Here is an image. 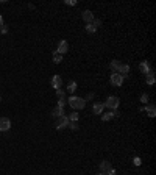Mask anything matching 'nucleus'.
Returning <instances> with one entry per match:
<instances>
[{"label": "nucleus", "mask_w": 156, "mask_h": 175, "mask_svg": "<svg viewBox=\"0 0 156 175\" xmlns=\"http://www.w3.org/2000/svg\"><path fill=\"white\" fill-rule=\"evenodd\" d=\"M67 103L70 105L72 109H83L86 106V100L81 97H78V95H70L67 98Z\"/></svg>", "instance_id": "nucleus-1"}, {"label": "nucleus", "mask_w": 156, "mask_h": 175, "mask_svg": "<svg viewBox=\"0 0 156 175\" xmlns=\"http://www.w3.org/2000/svg\"><path fill=\"white\" fill-rule=\"evenodd\" d=\"M103 105H105V106H108L109 109H113V111H114V109H117V108H119V105H120V98H119L117 95H109Z\"/></svg>", "instance_id": "nucleus-2"}, {"label": "nucleus", "mask_w": 156, "mask_h": 175, "mask_svg": "<svg viewBox=\"0 0 156 175\" xmlns=\"http://www.w3.org/2000/svg\"><path fill=\"white\" fill-rule=\"evenodd\" d=\"M69 117L67 116H61V117H58L56 119V124H55V127H56V130H63V128H66V127H69Z\"/></svg>", "instance_id": "nucleus-3"}, {"label": "nucleus", "mask_w": 156, "mask_h": 175, "mask_svg": "<svg viewBox=\"0 0 156 175\" xmlns=\"http://www.w3.org/2000/svg\"><path fill=\"white\" fill-rule=\"evenodd\" d=\"M122 83H124V77H122L120 74H117V72H113V75H111V84L122 86Z\"/></svg>", "instance_id": "nucleus-4"}, {"label": "nucleus", "mask_w": 156, "mask_h": 175, "mask_svg": "<svg viewBox=\"0 0 156 175\" xmlns=\"http://www.w3.org/2000/svg\"><path fill=\"white\" fill-rule=\"evenodd\" d=\"M11 128V120L8 117H0V131H8Z\"/></svg>", "instance_id": "nucleus-5"}, {"label": "nucleus", "mask_w": 156, "mask_h": 175, "mask_svg": "<svg viewBox=\"0 0 156 175\" xmlns=\"http://www.w3.org/2000/svg\"><path fill=\"white\" fill-rule=\"evenodd\" d=\"M59 55H64L69 52V42L67 41H59L58 42V50H56Z\"/></svg>", "instance_id": "nucleus-6"}, {"label": "nucleus", "mask_w": 156, "mask_h": 175, "mask_svg": "<svg viewBox=\"0 0 156 175\" xmlns=\"http://www.w3.org/2000/svg\"><path fill=\"white\" fill-rule=\"evenodd\" d=\"M81 17H83L84 22H87V24H92V22H94V14H92V11H89V9H84V11H83Z\"/></svg>", "instance_id": "nucleus-7"}, {"label": "nucleus", "mask_w": 156, "mask_h": 175, "mask_svg": "<svg viewBox=\"0 0 156 175\" xmlns=\"http://www.w3.org/2000/svg\"><path fill=\"white\" fill-rule=\"evenodd\" d=\"M50 83H52V86L55 88V89H59L61 84H63V80H61V77H59V75H53Z\"/></svg>", "instance_id": "nucleus-8"}, {"label": "nucleus", "mask_w": 156, "mask_h": 175, "mask_svg": "<svg viewBox=\"0 0 156 175\" xmlns=\"http://www.w3.org/2000/svg\"><path fill=\"white\" fill-rule=\"evenodd\" d=\"M111 169H113V167H111V163L109 161H102V163H100V172H103V173L108 175V172Z\"/></svg>", "instance_id": "nucleus-9"}, {"label": "nucleus", "mask_w": 156, "mask_h": 175, "mask_svg": "<svg viewBox=\"0 0 156 175\" xmlns=\"http://www.w3.org/2000/svg\"><path fill=\"white\" fill-rule=\"evenodd\" d=\"M128 72H130V66L125 64V63H122V64H120V67L117 69V74H120L122 77H124V75H128Z\"/></svg>", "instance_id": "nucleus-10"}, {"label": "nucleus", "mask_w": 156, "mask_h": 175, "mask_svg": "<svg viewBox=\"0 0 156 175\" xmlns=\"http://www.w3.org/2000/svg\"><path fill=\"white\" fill-rule=\"evenodd\" d=\"M144 111L147 113L148 117H154V116H156V108H154V105H147L145 108H144Z\"/></svg>", "instance_id": "nucleus-11"}, {"label": "nucleus", "mask_w": 156, "mask_h": 175, "mask_svg": "<svg viewBox=\"0 0 156 175\" xmlns=\"http://www.w3.org/2000/svg\"><path fill=\"white\" fill-rule=\"evenodd\" d=\"M139 70H141L144 75H147V74L150 72V64H148L147 61H142V63L139 64Z\"/></svg>", "instance_id": "nucleus-12"}, {"label": "nucleus", "mask_w": 156, "mask_h": 175, "mask_svg": "<svg viewBox=\"0 0 156 175\" xmlns=\"http://www.w3.org/2000/svg\"><path fill=\"white\" fill-rule=\"evenodd\" d=\"M145 81H147V84H154V70L153 69H150V72L147 74V77H145Z\"/></svg>", "instance_id": "nucleus-13"}, {"label": "nucleus", "mask_w": 156, "mask_h": 175, "mask_svg": "<svg viewBox=\"0 0 156 175\" xmlns=\"http://www.w3.org/2000/svg\"><path fill=\"white\" fill-rule=\"evenodd\" d=\"M103 109H105V105H103V103H94V106H92V111H94L95 114H102Z\"/></svg>", "instance_id": "nucleus-14"}, {"label": "nucleus", "mask_w": 156, "mask_h": 175, "mask_svg": "<svg viewBox=\"0 0 156 175\" xmlns=\"http://www.w3.org/2000/svg\"><path fill=\"white\" fill-rule=\"evenodd\" d=\"M52 116L53 117H61V116H64V108H59V106H56V108H53V111H52Z\"/></svg>", "instance_id": "nucleus-15"}, {"label": "nucleus", "mask_w": 156, "mask_h": 175, "mask_svg": "<svg viewBox=\"0 0 156 175\" xmlns=\"http://www.w3.org/2000/svg\"><path fill=\"white\" fill-rule=\"evenodd\" d=\"M120 61H117V60H113V61H111V64H109V67H111V70H113V72H117V69L120 67Z\"/></svg>", "instance_id": "nucleus-16"}, {"label": "nucleus", "mask_w": 156, "mask_h": 175, "mask_svg": "<svg viewBox=\"0 0 156 175\" xmlns=\"http://www.w3.org/2000/svg\"><path fill=\"white\" fill-rule=\"evenodd\" d=\"M67 91H69L70 94H73V92L76 91V81H69V84H67Z\"/></svg>", "instance_id": "nucleus-17"}, {"label": "nucleus", "mask_w": 156, "mask_h": 175, "mask_svg": "<svg viewBox=\"0 0 156 175\" xmlns=\"http://www.w3.org/2000/svg\"><path fill=\"white\" fill-rule=\"evenodd\" d=\"M113 117H114V111H109V113L102 114V120H105V122H106V120H111Z\"/></svg>", "instance_id": "nucleus-18"}, {"label": "nucleus", "mask_w": 156, "mask_h": 175, "mask_svg": "<svg viewBox=\"0 0 156 175\" xmlns=\"http://www.w3.org/2000/svg\"><path fill=\"white\" fill-rule=\"evenodd\" d=\"M63 61V55H59L58 52H55L53 53V63H56V64H59Z\"/></svg>", "instance_id": "nucleus-19"}, {"label": "nucleus", "mask_w": 156, "mask_h": 175, "mask_svg": "<svg viewBox=\"0 0 156 175\" xmlns=\"http://www.w3.org/2000/svg\"><path fill=\"white\" fill-rule=\"evenodd\" d=\"M86 31L92 35V33H95V31H97V27H95L94 24H87V25H86Z\"/></svg>", "instance_id": "nucleus-20"}, {"label": "nucleus", "mask_w": 156, "mask_h": 175, "mask_svg": "<svg viewBox=\"0 0 156 175\" xmlns=\"http://www.w3.org/2000/svg\"><path fill=\"white\" fill-rule=\"evenodd\" d=\"M66 103H67V98H66V97H59V98H58V106H59V108H64Z\"/></svg>", "instance_id": "nucleus-21"}, {"label": "nucleus", "mask_w": 156, "mask_h": 175, "mask_svg": "<svg viewBox=\"0 0 156 175\" xmlns=\"http://www.w3.org/2000/svg\"><path fill=\"white\" fill-rule=\"evenodd\" d=\"M78 117H80V116H78V113H70L69 120H70V122H76V120H78Z\"/></svg>", "instance_id": "nucleus-22"}, {"label": "nucleus", "mask_w": 156, "mask_h": 175, "mask_svg": "<svg viewBox=\"0 0 156 175\" xmlns=\"http://www.w3.org/2000/svg\"><path fill=\"white\" fill-rule=\"evenodd\" d=\"M141 102H142V103H148V94H147V92H144V94L141 95Z\"/></svg>", "instance_id": "nucleus-23"}, {"label": "nucleus", "mask_w": 156, "mask_h": 175, "mask_svg": "<svg viewBox=\"0 0 156 175\" xmlns=\"http://www.w3.org/2000/svg\"><path fill=\"white\" fill-rule=\"evenodd\" d=\"M69 128H72V130H78V124H76V122H69Z\"/></svg>", "instance_id": "nucleus-24"}, {"label": "nucleus", "mask_w": 156, "mask_h": 175, "mask_svg": "<svg viewBox=\"0 0 156 175\" xmlns=\"http://www.w3.org/2000/svg\"><path fill=\"white\" fill-rule=\"evenodd\" d=\"M0 33H8V27H6L5 24H3L2 27H0Z\"/></svg>", "instance_id": "nucleus-25"}, {"label": "nucleus", "mask_w": 156, "mask_h": 175, "mask_svg": "<svg viewBox=\"0 0 156 175\" xmlns=\"http://www.w3.org/2000/svg\"><path fill=\"white\" fill-rule=\"evenodd\" d=\"M56 97L59 98V97H64V91H61V89H56Z\"/></svg>", "instance_id": "nucleus-26"}, {"label": "nucleus", "mask_w": 156, "mask_h": 175, "mask_svg": "<svg viewBox=\"0 0 156 175\" xmlns=\"http://www.w3.org/2000/svg\"><path fill=\"white\" fill-rule=\"evenodd\" d=\"M66 5H72V6H75L76 2H75V0H66Z\"/></svg>", "instance_id": "nucleus-27"}, {"label": "nucleus", "mask_w": 156, "mask_h": 175, "mask_svg": "<svg viewBox=\"0 0 156 175\" xmlns=\"http://www.w3.org/2000/svg\"><path fill=\"white\" fill-rule=\"evenodd\" d=\"M134 164H136V166H141V160H139V158H134Z\"/></svg>", "instance_id": "nucleus-28"}, {"label": "nucleus", "mask_w": 156, "mask_h": 175, "mask_svg": "<svg viewBox=\"0 0 156 175\" xmlns=\"http://www.w3.org/2000/svg\"><path fill=\"white\" fill-rule=\"evenodd\" d=\"M3 25V17H2V14H0V27Z\"/></svg>", "instance_id": "nucleus-29"}, {"label": "nucleus", "mask_w": 156, "mask_h": 175, "mask_svg": "<svg viewBox=\"0 0 156 175\" xmlns=\"http://www.w3.org/2000/svg\"><path fill=\"white\" fill-rule=\"evenodd\" d=\"M97 175H106V173H103V172H98Z\"/></svg>", "instance_id": "nucleus-30"}, {"label": "nucleus", "mask_w": 156, "mask_h": 175, "mask_svg": "<svg viewBox=\"0 0 156 175\" xmlns=\"http://www.w3.org/2000/svg\"><path fill=\"white\" fill-rule=\"evenodd\" d=\"M0 100H2V97H0Z\"/></svg>", "instance_id": "nucleus-31"}]
</instances>
